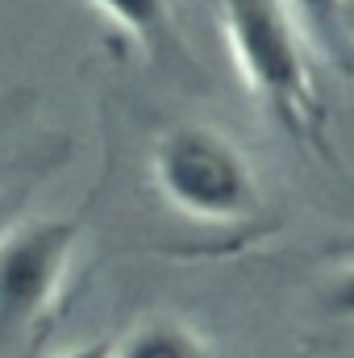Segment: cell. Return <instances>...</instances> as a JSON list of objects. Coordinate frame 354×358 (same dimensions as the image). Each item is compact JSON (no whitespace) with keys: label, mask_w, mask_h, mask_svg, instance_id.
<instances>
[{"label":"cell","mask_w":354,"mask_h":358,"mask_svg":"<svg viewBox=\"0 0 354 358\" xmlns=\"http://www.w3.org/2000/svg\"><path fill=\"white\" fill-rule=\"evenodd\" d=\"M221 34L234 67L263 113L300 146L330 159L325 100L309 67V38L283 0H217Z\"/></svg>","instance_id":"1"},{"label":"cell","mask_w":354,"mask_h":358,"mask_svg":"<svg viewBox=\"0 0 354 358\" xmlns=\"http://www.w3.org/2000/svg\"><path fill=\"white\" fill-rule=\"evenodd\" d=\"M155 192L196 225H246L263 213V179L250 155L213 125L183 121L155 138Z\"/></svg>","instance_id":"2"},{"label":"cell","mask_w":354,"mask_h":358,"mask_svg":"<svg viewBox=\"0 0 354 358\" xmlns=\"http://www.w3.org/2000/svg\"><path fill=\"white\" fill-rule=\"evenodd\" d=\"M80 229H84V213L38 217L29 225L8 229L0 255V317L8 338L34 325L63 292Z\"/></svg>","instance_id":"3"},{"label":"cell","mask_w":354,"mask_h":358,"mask_svg":"<svg viewBox=\"0 0 354 358\" xmlns=\"http://www.w3.org/2000/svg\"><path fill=\"white\" fill-rule=\"evenodd\" d=\"M88 4L100 8L113 25H121L167 71L196 76V63L183 46V34L176 25V13H171V0H88Z\"/></svg>","instance_id":"4"},{"label":"cell","mask_w":354,"mask_h":358,"mask_svg":"<svg viewBox=\"0 0 354 358\" xmlns=\"http://www.w3.org/2000/svg\"><path fill=\"white\" fill-rule=\"evenodd\" d=\"M117 358H217V350L196 325L179 321L171 313H159L138 321L117 342Z\"/></svg>","instance_id":"5"},{"label":"cell","mask_w":354,"mask_h":358,"mask_svg":"<svg viewBox=\"0 0 354 358\" xmlns=\"http://www.w3.org/2000/svg\"><path fill=\"white\" fill-rule=\"evenodd\" d=\"M296 17V25L304 29L309 46L330 59L334 67L354 71V25L346 13V0H283Z\"/></svg>","instance_id":"6"},{"label":"cell","mask_w":354,"mask_h":358,"mask_svg":"<svg viewBox=\"0 0 354 358\" xmlns=\"http://www.w3.org/2000/svg\"><path fill=\"white\" fill-rule=\"evenodd\" d=\"M55 358H117V342L113 338H96V342H84V346H71Z\"/></svg>","instance_id":"7"}]
</instances>
